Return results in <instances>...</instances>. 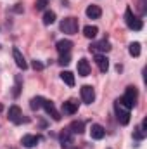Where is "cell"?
I'll return each mask as SVG.
<instances>
[{"mask_svg":"<svg viewBox=\"0 0 147 149\" xmlns=\"http://www.w3.org/2000/svg\"><path fill=\"white\" fill-rule=\"evenodd\" d=\"M137 97H139L137 88H135V87H128V88H126V92H125V95L119 99V104H121V106H125L126 109H132V108L137 104Z\"/></svg>","mask_w":147,"mask_h":149,"instance_id":"cell-1","label":"cell"},{"mask_svg":"<svg viewBox=\"0 0 147 149\" xmlns=\"http://www.w3.org/2000/svg\"><path fill=\"white\" fill-rule=\"evenodd\" d=\"M125 23H126V26H128L130 30H135V31H140L142 26H144L142 19H139V17L133 14V10H132L130 7H126V10H125Z\"/></svg>","mask_w":147,"mask_h":149,"instance_id":"cell-2","label":"cell"},{"mask_svg":"<svg viewBox=\"0 0 147 149\" xmlns=\"http://www.w3.org/2000/svg\"><path fill=\"white\" fill-rule=\"evenodd\" d=\"M78 28H80V23L76 17H66L61 21V31H64L68 35H76Z\"/></svg>","mask_w":147,"mask_h":149,"instance_id":"cell-3","label":"cell"},{"mask_svg":"<svg viewBox=\"0 0 147 149\" xmlns=\"http://www.w3.org/2000/svg\"><path fill=\"white\" fill-rule=\"evenodd\" d=\"M114 111H116V118L121 125H128L130 123V109H126L125 106L119 104V101L114 102Z\"/></svg>","mask_w":147,"mask_h":149,"instance_id":"cell-4","label":"cell"},{"mask_svg":"<svg viewBox=\"0 0 147 149\" xmlns=\"http://www.w3.org/2000/svg\"><path fill=\"white\" fill-rule=\"evenodd\" d=\"M80 94H81V99H83L85 104H92L94 99H95V92H94V88L90 85H83L80 88Z\"/></svg>","mask_w":147,"mask_h":149,"instance_id":"cell-5","label":"cell"},{"mask_svg":"<svg viewBox=\"0 0 147 149\" xmlns=\"http://www.w3.org/2000/svg\"><path fill=\"white\" fill-rule=\"evenodd\" d=\"M7 118H9L12 123H16V125L21 123V121H23V111H21V108L16 106V104L10 106V108H9V116H7Z\"/></svg>","mask_w":147,"mask_h":149,"instance_id":"cell-6","label":"cell"},{"mask_svg":"<svg viewBox=\"0 0 147 149\" xmlns=\"http://www.w3.org/2000/svg\"><path fill=\"white\" fill-rule=\"evenodd\" d=\"M45 111H47V114H50L55 121H59L61 120V114H59V111L55 109V106H54V102L52 101H47V99H43V106H42Z\"/></svg>","mask_w":147,"mask_h":149,"instance_id":"cell-7","label":"cell"},{"mask_svg":"<svg viewBox=\"0 0 147 149\" xmlns=\"http://www.w3.org/2000/svg\"><path fill=\"white\" fill-rule=\"evenodd\" d=\"M88 49H90V52H92V50H94V52H109L111 43L107 40H101V42H94Z\"/></svg>","mask_w":147,"mask_h":149,"instance_id":"cell-8","label":"cell"},{"mask_svg":"<svg viewBox=\"0 0 147 149\" xmlns=\"http://www.w3.org/2000/svg\"><path fill=\"white\" fill-rule=\"evenodd\" d=\"M104 135H106L104 127H102V125H99V123H94V125H92V128H90V137H92V139H95V141H101Z\"/></svg>","mask_w":147,"mask_h":149,"instance_id":"cell-9","label":"cell"},{"mask_svg":"<svg viewBox=\"0 0 147 149\" xmlns=\"http://www.w3.org/2000/svg\"><path fill=\"white\" fill-rule=\"evenodd\" d=\"M12 56H14V61H16L17 68H21V70H26L28 68V63H26V59H24V56L21 54L19 49H12Z\"/></svg>","mask_w":147,"mask_h":149,"instance_id":"cell-10","label":"cell"},{"mask_svg":"<svg viewBox=\"0 0 147 149\" xmlns=\"http://www.w3.org/2000/svg\"><path fill=\"white\" fill-rule=\"evenodd\" d=\"M95 64L99 66V70L102 73H106L109 70V59L106 56H102V54H95Z\"/></svg>","mask_w":147,"mask_h":149,"instance_id":"cell-11","label":"cell"},{"mask_svg":"<svg viewBox=\"0 0 147 149\" xmlns=\"http://www.w3.org/2000/svg\"><path fill=\"white\" fill-rule=\"evenodd\" d=\"M55 47H57V52H59V54H69V50H71V47H73V42L68 40V38H66V40H59Z\"/></svg>","mask_w":147,"mask_h":149,"instance_id":"cell-12","label":"cell"},{"mask_svg":"<svg viewBox=\"0 0 147 149\" xmlns=\"http://www.w3.org/2000/svg\"><path fill=\"white\" fill-rule=\"evenodd\" d=\"M78 74L80 76H88L90 74V64H88V61L85 57H81L78 61Z\"/></svg>","mask_w":147,"mask_h":149,"instance_id":"cell-13","label":"cell"},{"mask_svg":"<svg viewBox=\"0 0 147 149\" xmlns=\"http://www.w3.org/2000/svg\"><path fill=\"white\" fill-rule=\"evenodd\" d=\"M38 141H40V139H38L37 135H30V134H28V135H23V139H21V144H23V146H24V148H35V146H37L38 144Z\"/></svg>","mask_w":147,"mask_h":149,"instance_id":"cell-14","label":"cell"},{"mask_svg":"<svg viewBox=\"0 0 147 149\" xmlns=\"http://www.w3.org/2000/svg\"><path fill=\"white\" fill-rule=\"evenodd\" d=\"M85 12H87V16H88L90 19H99V17L102 16V9H101L99 5H88Z\"/></svg>","mask_w":147,"mask_h":149,"instance_id":"cell-15","label":"cell"},{"mask_svg":"<svg viewBox=\"0 0 147 149\" xmlns=\"http://www.w3.org/2000/svg\"><path fill=\"white\" fill-rule=\"evenodd\" d=\"M59 141H61V146L62 148H68L73 144V137H71V132L69 130H62L61 135H59Z\"/></svg>","mask_w":147,"mask_h":149,"instance_id":"cell-16","label":"cell"},{"mask_svg":"<svg viewBox=\"0 0 147 149\" xmlns=\"http://www.w3.org/2000/svg\"><path fill=\"white\" fill-rule=\"evenodd\" d=\"M76 111H78V102H74V101L62 102V113L64 114H74Z\"/></svg>","mask_w":147,"mask_h":149,"instance_id":"cell-17","label":"cell"},{"mask_svg":"<svg viewBox=\"0 0 147 149\" xmlns=\"http://www.w3.org/2000/svg\"><path fill=\"white\" fill-rule=\"evenodd\" d=\"M61 80L68 85V87H73L74 85V74L71 71H62L61 73Z\"/></svg>","mask_w":147,"mask_h":149,"instance_id":"cell-18","label":"cell"},{"mask_svg":"<svg viewBox=\"0 0 147 149\" xmlns=\"http://www.w3.org/2000/svg\"><path fill=\"white\" fill-rule=\"evenodd\" d=\"M97 33H99V28H97V26H90V24H88V26L83 28V35L87 38H95Z\"/></svg>","mask_w":147,"mask_h":149,"instance_id":"cell-19","label":"cell"},{"mask_svg":"<svg viewBox=\"0 0 147 149\" xmlns=\"http://www.w3.org/2000/svg\"><path fill=\"white\" fill-rule=\"evenodd\" d=\"M69 130H71L73 134H83L85 125H83V121H73V123L69 125Z\"/></svg>","mask_w":147,"mask_h":149,"instance_id":"cell-20","label":"cell"},{"mask_svg":"<svg viewBox=\"0 0 147 149\" xmlns=\"http://www.w3.org/2000/svg\"><path fill=\"white\" fill-rule=\"evenodd\" d=\"M52 23H55V12L54 10H47L45 14H43V24H52Z\"/></svg>","mask_w":147,"mask_h":149,"instance_id":"cell-21","label":"cell"},{"mask_svg":"<svg viewBox=\"0 0 147 149\" xmlns=\"http://www.w3.org/2000/svg\"><path fill=\"white\" fill-rule=\"evenodd\" d=\"M128 52H130V56H133V57H139V56H140V43H139V42H133V43H130V47H128Z\"/></svg>","mask_w":147,"mask_h":149,"instance_id":"cell-22","label":"cell"},{"mask_svg":"<svg viewBox=\"0 0 147 149\" xmlns=\"http://www.w3.org/2000/svg\"><path fill=\"white\" fill-rule=\"evenodd\" d=\"M42 106H43V97H33V99L30 101V108H31V109H35V111L40 109Z\"/></svg>","mask_w":147,"mask_h":149,"instance_id":"cell-23","label":"cell"},{"mask_svg":"<svg viewBox=\"0 0 147 149\" xmlns=\"http://www.w3.org/2000/svg\"><path fill=\"white\" fill-rule=\"evenodd\" d=\"M69 63H71L69 54H61V57H59V64H61V66H68Z\"/></svg>","mask_w":147,"mask_h":149,"instance_id":"cell-24","label":"cell"},{"mask_svg":"<svg viewBox=\"0 0 147 149\" xmlns=\"http://www.w3.org/2000/svg\"><path fill=\"white\" fill-rule=\"evenodd\" d=\"M19 88H21V76H16V87H14V97L19 95Z\"/></svg>","mask_w":147,"mask_h":149,"instance_id":"cell-25","label":"cell"},{"mask_svg":"<svg viewBox=\"0 0 147 149\" xmlns=\"http://www.w3.org/2000/svg\"><path fill=\"white\" fill-rule=\"evenodd\" d=\"M47 5H49V0H37V5L35 7H37V10H43Z\"/></svg>","mask_w":147,"mask_h":149,"instance_id":"cell-26","label":"cell"},{"mask_svg":"<svg viewBox=\"0 0 147 149\" xmlns=\"http://www.w3.org/2000/svg\"><path fill=\"white\" fill-rule=\"evenodd\" d=\"M144 137H146V132H144L140 127H137V128H135V139H144Z\"/></svg>","mask_w":147,"mask_h":149,"instance_id":"cell-27","label":"cell"},{"mask_svg":"<svg viewBox=\"0 0 147 149\" xmlns=\"http://www.w3.org/2000/svg\"><path fill=\"white\" fill-rule=\"evenodd\" d=\"M31 66H33V70H38V71H40V70H43V64H42L40 61H33V63H31Z\"/></svg>","mask_w":147,"mask_h":149,"instance_id":"cell-28","label":"cell"},{"mask_svg":"<svg viewBox=\"0 0 147 149\" xmlns=\"http://www.w3.org/2000/svg\"><path fill=\"white\" fill-rule=\"evenodd\" d=\"M21 5H23V3H16V7H14V10H16V12H23L24 9H23Z\"/></svg>","mask_w":147,"mask_h":149,"instance_id":"cell-29","label":"cell"},{"mask_svg":"<svg viewBox=\"0 0 147 149\" xmlns=\"http://www.w3.org/2000/svg\"><path fill=\"white\" fill-rule=\"evenodd\" d=\"M2 109H3V108H2V104H0V111H2Z\"/></svg>","mask_w":147,"mask_h":149,"instance_id":"cell-30","label":"cell"}]
</instances>
